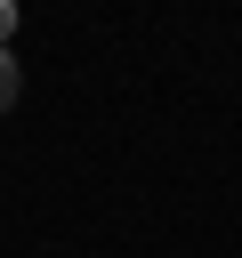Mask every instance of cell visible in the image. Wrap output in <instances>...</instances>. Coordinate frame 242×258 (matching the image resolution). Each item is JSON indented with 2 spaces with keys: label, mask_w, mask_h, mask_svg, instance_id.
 I'll return each mask as SVG.
<instances>
[{
  "label": "cell",
  "mask_w": 242,
  "mask_h": 258,
  "mask_svg": "<svg viewBox=\"0 0 242 258\" xmlns=\"http://www.w3.org/2000/svg\"><path fill=\"white\" fill-rule=\"evenodd\" d=\"M16 89H24V81H16V56H8V48H0V113H8V105H16Z\"/></svg>",
  "instance_id": "cell-1"
},
{
  "label": "cell",
  "mask_w": 242,
  "mask_h": 258,
  "mask_svg": "<svg viewBox=\"0 0 242 258\" xmlns=\"http://www.w3.org/2000/svg\"><path fill=\"white\" fill-rule=\"evenodd\" d=\"M8 32H16V0H0V48H8Z\"/></svg>",
  "instance_id": "cell-2"
}]
</instances>
